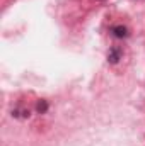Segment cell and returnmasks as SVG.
<instances>
[{"mask_svg": "<svg viewBox=\"0 0 145 146\" xmlns=\"http://www.w3.org/2000/svg\"><path fill=\"white\" fill-rule=\"evenodd\" d=\"M113 33H114V36L116 37H125L126 36V27H123V26H116V27L113 29Z\"/></svg>", "mask_w": 145, "mask_h": 146, "instance_id": "1", "label": "cell"}, {"mask_svg": "<svg viewBox=\"0 0 145 146\" xmlns=\"http://www.w3.org/2000/svg\"><path fill=\"white\" fill-rule=\"evenodd\" d=\"M118 58H119L118 49H113V51H111V54H109V61H111V63H116V61H118Z\"/></svg>", "mask_w": 145, "mask_h": 146, "instance_id": "2", "label": "cell"}, {"mask_svg": "<svg viewBox=\"0 0 145 146\" xmlns=\"http://www.w3.org/2000/svg\"><path fill=\"white\" fill-rule=\"evenodd\" d=\"M99 2H103V0H99Z\"/></svg>", "mask_w": 145, "mask_h": 146, "instance_id": "3", "label": "cell"}]
</instances>
